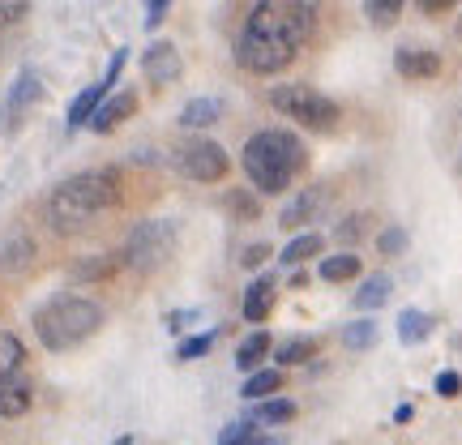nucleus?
<instances>
[{
	"instance_id": "obj_4",
	"label": "nucleus",
	"mask_w": 462,
	"mask_h": 445,
	"mask_svg": "<svg viewBox=\"0 0 462 445\" xmlns=\"http://www.w3.org/2000/svg\"><path fill=\"white\" fill-rule=\"evenodd\" d=\"M103 326V304L86 296H56L34 313V334L48 351H69Z\"/></svg>"
},
{
	"instance_id": "obj_1",
	"label": "nucleus",
	"mask_w": 462,
	"mask_h": 445,
	"mask_svg": "<svg viewBox=\"0 0 462 445\" xmlns=\"http://www.w3.org/2000/svg\"><path fill=\"white\" fill-rule=\"evenodd\" d=\"M321 0H257L236 34V65L245 73H279L313 39Z\"/></svg>"
},
{
	"instance_id": "obj_32",
	"label": "nucleus",
	"mask_w": 462,
	"mask_h": 445,
	"mask_svg": "<svg viewBox=\"0 0 462 445\" xmlns=\"http://www.w3.org/2000/svg\"><path fill=\"white\" fill-rule=\"evenodd\" d=\"M215 347V334H198V338H184L180 347H176V360H201L206 351Z\"/></svg>"
},
{
	"instance_id": "obj_24",
	"label": "nucleus",
	"mask_w": 462,
	"mask_h": 445,
	"mask_svg": "<svg viewBox=\"0 0 462 445\" xmlns=\"http://www.w3.org/2000/svg\"><path fill=\"white\" fill-rule=\"evenodd\" d=\"M360 274V257L356 253H334V257H321V279L326 283H351Z\"/></svg>"
},
{
	"instance_id": "obj_26",
	"label": "nucleus",
	"mask_w": 462,
	"mask_h": 445,
	"mask_svg": "<svg viewBox=\"0 0 462 445\" xmlns=\"http://www.w3.org/2000/svg\"><path fill=\"white\" fill-rule=\"evenodd\" d=\"M227 210L240 218V223H257V215H262V193H253V189H231Z\"/></svg>"
},
{
	"instance_id": "obj_40",
	"label": "nucleus",
	"mask_w": 462,
	"mask_h": 445,
	"mask_svg": "<svg viewBox=\"0 0 462 445\" xmlns=\"http://www.w3.org/2000/svg\"><path fill=\"white\" fill-rule=\"evenodd\" d=\"M167 5H171V0H146V26H150V31H154V26L167 17Z\"/></svg>"
},
{
	"instance_id": "obj_16",
	"label": "nucleus",
	"mask_w": 462,
	"mask_h": 445,
	"mask_svg": "<svg viewBox=\"0 0 462 445\" xmlns=\"http://www.w3.org/2000/svg\"><path fill=\"white\" fill-rule=\"evenodd\" d=\"M223 99H215V95H198V99H189L180 107V125L184 129H210V125H218L223 120Z\"/></svg>"
},
{
	"instance_id": "obj_18",
	"label": "nucleus",
	"mask_w": 462,
	"mask_h": 445,
	"mask_svg": "<svg viewBox=\"0 0 462 445\" xmlns=\"http://www.w3.org/2000/svg\"><path fill=\"white\" fill-rule=\"evenodd\" d=\"M107 95H112V90H107V86H86L82 95H78V99L69 103V129H82V125H90V116L99 112V103L107 99Z\"/></svg>"
},
{
	"instance_id": "obj_39",
	"label": "nucleus",
	"mask_w": 462,
	"mask_h": 445,
	"mask_svg": "<svg viewBox=\"0 0 462 445\" xmlns=\"http://www.w3.org/2000/svg\"><path fill=\"white\" fill-rule=\"evenodd\" d=\"M265 257H270V245H265V240H262V245H248V248H245V257H240V262H245L248 270H257V265H262Z\"/></svg>"
},
{
	"instance_id": "obj_35",
	"label": "nucleus",
	"mask_w": 462,
	"mask_h": 445,
	"mask_svg": "<svg viewBox=\"0 0 462 445\" xmlns=\"http://www.w3.org/2000/svg\"><path fill=\"white\" fill-rule=\"evenodd\" d=\"M26 14H31V5H26V0H0V31L17 26Z\"/></svg>"
},
{
	"instance_id": "obj_27",
	"label": "nucleus",
	"mask_w": 462,
	"mask_h": 445,
	"mask_svg": "<svg viewBox=\"0 0 462 445\" xmlns=\"http://www.w3.org/2000/svg\"><path fill=\"white\" fill-rule=\"evenodd\" d=\"M22 360H26V347H22V338L9 330H0V377H9V373H17L22 368Z\"/></svg>"
},
{
	"instance_id": "obj_10",
	"label": "nucleus",
	"mask_w": 462,
	"mask_h": 445,
	"mask_svg": "<svg viewBox=\"0 0 462 445\" xmlns=\"http://www.w3.org/2000/svg\"><path fill=\"white\" fill-rule=\"evenodd\" d=\"M34 257H39V248H34V240L22 227L0 236V274H26L34 265Z\"/></svg>"
},
{
	"instance_id": "obj_36",
	"label": "nucleus",
	"mask_w": 462,
	"mask_h": 445,
	"mask_svg": "<svg viewBox=\"0 0 462 445\" xmlns=\"http://www.w3.org/2000/svg\"><path fill=\"white\" fill-rule=\"evenodd\" d=\"M125 65H129V48H116V51H112V65H107V73H103V86H107V90L120 82Z\"/></svg>"
},
{
	"instance_id": "obj_29",
	"label": "nucleus",
	"mask_w": 462,
	"mask_h": 445,
	"mask_svg": "<svg viewBox=\"0 0 462 445\" xmlns=\"http://www.w3.org/2000/svg\"><path fill=\"white\" fill-rule=\"evenodd\" d=\"M343 343L351 347V351L373 347V343H377V321H368V317H364V321H351V326L343 330Z\"/></svg>"
},
{
	"instance_id": "obj_31",
	"label": "nucleus",
	"mask_w": 462,
	"mask_h": 445,
	"mask_svg": "<svg viewBox=\"0 0 462 445\" xmlns=\"http://www.w3.org/2000/svg\"><path fill=\"white\" fill-rule=\"evenodd\" d=\"M364 9H368V17H373L377 26H390V22L402 14V0H364Z\"/></svg>"
},
{
	"instance_id": "obj_34",
	"label": "nucleus",
	"mask_w": 462,
	"mask_h": 445,
	"mask_svg": "<svg viewBox=\"0 0 462 445\" xmlns=\"http://www.w3.org/2000/svg\"><path fill=\"white\" fill-rule=\"evenodd\" d=\"M364 223H368L364 215H346L343 223L334 227V240H343V245H356V240L364 236Z\"/></svg>"
},
{
	"instance_id": "obj_33",
	"label": "nucleus",
	"mask_w": 462,
	"mask_h": 445,
	"mask_svg": "<svg viewBox=\"0 0 462 445\" xmlns=\"http://www.w3.org/2000/svg\"><path fill=\"white\" fill-rule=\"evenodd\" d=\"M377 248H381V257H398V253L407 248V231H402V227H385L377 236Z\"/></svg>"
},
{
	"instance_id": "obj_42",
	"label": "nucleus",
	"mask_w": 462,
	"mask_h": 445,
	"mask_svg": "<svg viewBox=\"0 0 462 445\" xmlns=\"http://www.w3.org/2000/svg\"><path fill=\"white\" fill-rule=\"evenodd\" d=\"M116 445H133V437H120V441H116Z\"/></svg>"
},
{
	"instance_id": "obj_11",
	"label": "nucleus",
	"mask_w": 462,
	"mask_h": 445,
	"mask_svg": "<svg viewBox=\"0 0 462 445\" xmlns=\"http://www.w3.org/2000/svg\"><path fill=\"white\" fill-rule=\"evenodd\" d=\"M394 69H398V78H407V82H432L441 73V56L432 48H398Z\"/></svg>"
},
{
	"instance_id": "obj_3",
	"label": "nucleus",
	"mask_w": 462,
	"mask_h": 445,
	"mask_svg": "<svg viewBox=\"0 0 462 445\" xmlns=\"http://www.w3.org/2000/svg\"><path fill=\"white\" fill-rule=\"evenodd\" d=\"M245 176L253 181V193H287L296 172H304V142L287 129H262L253 133L240 150Z\"/></svg>"
},
{
	"instance_id": "obj_15",
	"label": "nucleus",
	"mask_w": 462,
	"mask_h": 445,
	"mask_svg": "<svg viewBox=\"0 0 462 445\" xmlns=\"http://www.w3.org/2000/svg\"><path fill=\"white\" fill-rule=\"evenodd\" d=\"M133 112H137V95H129V90H125V95H112V99L99 103V112L90 116V129H95V133H112L116 125H120V120H129Z\"/></svg>"
},
{
	"instance_id": "obj_23",
	"label": "nucleus",
	"mask_w": 462,
	"mask_h": 445,
	"mask_svg": "<svg viewBox=\"0 0 462 445\" xmlns=\"http://www.w3.org/2000/svg\"><path fill=\"white\" fill-rule=\"evenodd\" d=\"M317 351H321L317 338H291V343H282L279 351H274V360H279V368H296V364L317 360Z\"/></svg>"
},
{
	"instance_id": "obj_14",
	"label": "nucleus",
	"mask_w": 462,
	"mask_h": 445,
	"mask_svg": "<svg viewBox=\"0 0 462 445\" xmlns=\"http://www.w3.org/2000/svg\"><path fill=\"white\" fill-rule=\"evenodd\" d=\"M274 296H279V283L270 279V274H262V279L248 283V292H245V321L262 326L265 317H270V309H274Z\"/></svg>"
},
{
	"instance_id": "obj_6",
	"label": "nucleus",
	"mask_w": 462,
	"mask_h": 445,
	"mask_svg": "<svg viewBox=\"0 0 462 445\" xmlns=\"http://www.w3.org/2000/svg\"><path fill=\"white\" fill-rule=\"evenodd\" d=\"M270 107L282 112L287 120L304 125V129H334L338 125V103L330 95L313 90V86H274L270 90Z\"/></svg>"
},
{
	"instance_id": "obj_37",
	"label": "nucleus",
	"mask_w": 462,
	"mask_h": 445,
	"mask_svg": "<svg viewBox=\"0 0 462 445\" xmlns=\"http://www.w3.org/2000/svg\"><path fill=\"white\" fill-rule=\"evenodd\" d=\"M437 394H441V398H458L462 394V377H458V373H441V377H437Z\"/></svg>"
},
{
	"instance_id": "obj_2",
	"label": "nucleus",
	"mask_w": 462,
	"mask_h": 445,
	"mask_svg": "<svg viewBox=\"0 0 462 445\" xmlns=\"http://www.w3.org/2000/svg\"><path fill=\"white\" fill-rule=\"evenodd\" d=\"M120 201V172L116 167H90V172H78L51 189L48 198V223L51 231H78L86 218H95L99 210Z\"/></svg>"
},
{
	"instance_id": "obj_22",
	"label": "nucleus",
	"mask_w": 462,
	"mask_h": 445,
	"mask_svg": "<svg viewBox=\"0 0 462 445\" xmlns=\"http://www.w3.org/2000/svg\"><path fill=\"white\" fill-rule=\"evenodd\" d=\"M432 334V317L429 313H420V309H402L398 313V338L407 347H415V343H424Z\"/></svg>"
},
{
	"instance_id": "obj_19",
	"label": "nucleus",
	"mask_w": 462,
	"mask_h": 445,
	"mask_svg": "<svg viewBox=\"0 0 462 445\" xmlns=\"http://www.w3.org/2000/svg\"><path fill=\"white\" fill-rule=\"evenodd\" d=\"M321 253H326V236L321 231H304V236H296L291 245L282 248V262L304 265V262H313V257H321Z\"/></svg>"
},
{
	"instance_id": "obj_5",
	"label": "nucleus",
	"mask_w": 462,
	"mask_h": 445,
	"mask_svg": "<svg viewBox=\"0 0 462 445\" xmlns=\"http://www.w3.org/2000/svg\"><path fill=\"white\" fill-rule=\"evenodd\" d=\"M176 240H180V231H176L171 218H146V223H137V227L129 231L120 262L129 265V270H137V274H150V270H159V265L171 262Z\"/></svg>"
},
{
	"instance_id": "obj_17",
	"label": "nucleus",
	"mask_w": 462,
	"mask_h": 445,
	"mask_svg": "<svg viewBox=\"0 0 462 445\" xmlns=\"http://www.w3.org/2000/svg\"><path fill=\"white\" fill-rule=\"evenodd\" d=\"M120 257H112V253H95V257H82V262L69 265V279L73 283H99V279H112L116 270H120Z\"/></svg>"
},
{
	"instance_id": "obj_7",
	"label": "nucleus",
	"mask_w": 462,
	"mask_h": 445,
	"mask_svg": "<svg viewBox=\"0 0 462 445\" xmlns=\"http://www.w3.org/2000/svg\"><path fill=\"white\" fill-rule=\"evenodd\" d=\"M176 167H180L189 181L198 184H218L227 176V150L210 142V137H189L180 150H176Z\"/></svg>"
},
{
	"instance_id": "obj_30",
	"label": "nucleus",
	"mask_w": 462,
	"mask_h": 445,
	"mask_svg": "<svg viewBox=\"0 0 462 445\" xmlns=\"http://www.w3.org/2000/svg\"><path fill=\"white\" fill-rule=\"evenodd\" d=\"M218 445H265V441H262V432H257V429H248L245 420H236V424H227V429H223Z\"/></svg>"
},
{
	"instance_id": "obj_12",
	"label": "nucleus",
	"mask_w": 462,
	"mask_h": 445,
	"mask_svg": "<svg viewBox=\"0 0 462 445\" xmlns=\"http://www.w3.org/2000/svg\"><path fill=\"white\" fill-rule=\"evenodd\" d=\"M34 403V385L31 377L17 368L9 377H0V420H17V415H26Z\"/></svg>"
},
{
	"instance_id": "obj_43",
	"label": "nucleus",
	"mask_w": 462,
	"mask_h": 445,
	"mask_svg": "<svg viewBox=\"0 0 462 445\" xmlns=\"http://www.w3.org/2000/svg\"><path fill=\"white\" fill-rule=\"evenodd\" d=\"M458 34H462V22H458Z\"/></svg>"
},
{
	"instance_id": "obj_38",
	"label": "nucleus",
	"mask_w": 462,
	"mask_h": 445,
	"mask_svg": "<svg viewBox=\"0 0 462 445\" xmlns=\"http://www.w3.org/2000/svg\"><path fill=\"white\" fill-rule=\"evenodd\" d=\"M415 5H420V14L441 17V14H449V9H458L462 0H415Z\"/></svg>"
},
{
	"instance_id": "obj_41",
	"label": "nucleus",
	"mask_w": 462,
	"mask_h": 445,
	"mask_svg": "<svg viewBox=\"0 0 462 445\" xmlns=\"http://www.w3.org/2000/svg\"><path fill=\"white\" fill-rule=\"evenodd\" d=\"M198 309H184V313H171L167 317V326H171V330H184V321H198Z\"/></svg>"
},
{
	"instance_id": "obj_20",
	"label": "nucleus",
	"mask_w": 462,
	"mask_h": 445,
	"mask_svg": "<svg viewBox=\"0 0 462 445\" xmlns=\"http://www.w3.org/2000/svg\"><path fill=\"white\" fill-rule=\"evenodd\" d=\"M390 292H394V279H390V274H368L364 287L356 292V309L373 313V309H381V304L390 300Z\"/></svg>"
},
{
	"instance_id": "obj_25",
	"label": "nucleus",
	"mask_w": 462,
	"mask_h": 445,
	"mask_svg": "<svg viewBox=\"0 0 462 445\" xmlns=\"http://www.w3.org/2000/svg\"><path fill=\"white\" fill-rule=\"evenodd\" d=\"M282 390V368H257L253 377L245 381V398H274Z\"/></svg>"
},
{
	"instance_id": "obj_8",
	"label": "nucleus",
	"mask_w": 462,
	"mask_h": 445,
	"mask_svg": "<svg viewBox=\"0 0 462 445\" xmlns=\"http://www.w3.org/2000/svg\"><path fill=\"white\" fill-rule=\"evenodd\" d=\"M330 189L326 184H313V189H300L296 201L291 206H282V215L279 223L287 231H296V227H309V223H321V218L330 215Z\"/></svg>"
},
{
	"instance_id": "obj_28",
	"label": "nucleus",
	"mask_w": 462,
	"mask_h": 445,
	"mask_svg": "<svg viewBox=\"0 0 462 445\" xmlns=\"http://www.w3.org/2000/svg\"><path fill=\"white\" fill-rule=\"evenodd\" d=\"M257 420L262 424H287V420H296V403L291 398H265L257 407Z\"/></svg>"
},
{
	"instance_id": "obj_13",
	"label": "nucleus",
	"mask_w": 462,
	"mask_h": 445,
	"mask_svg": "<svg viewBox=\"0 0 462 445\" xmlns=\"http://www.w3.org/2000/svg\"><path fill=\"white\" fill-rule=\"evenodd\" d=\"M43 99V82H39V73H31V69H22V73H17V82H14V90H9V103H5V120H9V125H17V116L26 112V107H31V103H39Z\"/></svg>"
},
{
	"instance_id": "obj_21",
	"label": "nucleus",
	"mask_w": 462,
	"mask_h": 445,
	"mask_svg": "<svg viewBox=\"0 0 462 445\" xmlns=\"http://www.w3.org/2000/svg\"><path fill=\"white\" fill-rule=\"evenodd\" d=\"M265 356H270V334H265V330H253L245 343L236 347V364H240L245 373H257Z\"/></svg>"
},
{
	"instance_id": "obj_9",
	"label": "nucleus",
	"mask_w": 462,
	"mask_h": 445,
	"mask_svg": "<svg viewBox=\"0 0 462 445\" xmlns=\"http://www.w3.org/2000/svg\"><path fill=\"white\" fill-rule=\"evenodd\" d=\"M142 73H146V82L154 86H171L184 78V60L176 43H167V39H154L146 51H142Z\"/></svg>"
}]
</instances>
